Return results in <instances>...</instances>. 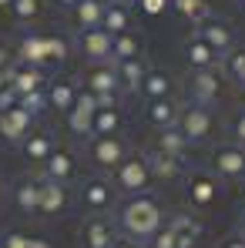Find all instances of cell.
Returning <instances> with one entry per match:
<instances>
[{
	"label": "cell",
	"instance_id": "f907efd6",
	"mask_svg": "<svg viewBox=\"0 0 245 248\" xmlns=\"http://www.w3.org/2000/svg\"><path fill=\"white\" fill-rule=\"evenodd\" d=\"M98 3H104V7H108V3H111V0H98Z\"/></svg>",
	"mask_w": 245,
	"mask_h": 248
},
{
	"label": "cell",
	"instance_id": "ffe728a7",
	"mask_svg": "<svg viewBox=\"0 0 245 248\" xmlns=\"http://www.w3.org/2000/svg\"><path fill=\"white\" fill-rule=\"evenodd\" d=\"M17 64H31V67H47V54H44V34H24L17 50H14Z\"/></svg>",
	"mask_w": 245,
	"mask_h": 248
},
{
	"label": "cell",
	"instance_id": "bcb514c9",
	"mask_svg": "<svg viewBox=\"0 0 245 248\" xmlns=\"http://www.w3.org/2000/svg\"><path fill=\"white\" fill-rule=\"evenodd\" d=\"M54 3H57V7H71V10H74V7H78L81 0H54Z\"/></svg>",
	"mask_w": 245,
	"mask_h": 248
},
{
	"label": "cell",
	"instance_id": "30bf717a",
	"mask_svg": "<svg viewBox=\"0 0 245 248\" xmlns=\"http://www.w3.org/2000/svg\"><path fill=\"white\" fill-rule=\"evenodd\" d=\"M31 127H34V118L20 104L10 108V111H0V138L7 144H24V138L31 134Z\"/></svg>",
	"mask_w": 245,
	"mask_h": 248
},
{
	"label": "cell",
	"instance_id": "9a60e30c",
	"mask_svg": "<svg viewBox=\"0 0 245 248\" xmlns=\"http://www.w3.org/2000/svg\"><path fill=\"white\" fill-rule=\"evenodd\" d=\"M81 238H84V248H111L118 242V232H114V225L108 218L94 215V218H87L81 225Z\"/></svg>",
	"mask_w": 245,
	"mask_h": 248
},
{
	"label": "cell",
	"instance_id": "d6a6232c",
	"mask_svg": "<svg viewBox=\"0 0 245 248\" xmlns=\"http://www.w3.org/2000/svg\"><path fill=\"white\" fill-rule=\"evenodd\" d=\"M67 41L61 37V34H44V54H47V64H61V61H67Z\"/></svg>",
	"mask_w": 245,
	"mask_h": 248
},
{
	"label": "cell",
	"instance_id": "d4e9b609",
	"mask_svg": "<svg viewBox=\"0 0 245 248\" xmlns=\"http://www.w3.org/2000/svg\"><path fill=\"white\" fill-rule=\"evenodd\" d=\"M145 101H162V97H171V74H164L158 67H151L141 81V91H138Z\"/></svg>",
	"mask_w": 245,
	"mask_h": 248
},
{
	"label": "cell",
	"instance_id": "4fadbf2b",
	"mask_svg": "<svg viewBox=\"0 0 245 248\" xmlns=\"http://www.w3.org/2000/svg\"><path fill=\"white\" fill-rule=\"evenodd\" d=\"M44 174L47 181H57V185H67L71 178H74V171H78V158H74V151L71 148H54L50 151V158L44 161Z\"/></svg>",
	"mask_w": 245,
	"mask_h": 248
},
{
	"label": "cell",
	"instance_id": "7c38bea8",
	"mask_svg": "<svg viewBox=\"0 0 245 248\" xmlns=\"http://www.w3.org/2000/svg\"><path fill=\"white\" fill-rule=\"evenodd\" d=\"M84 91H91L94 97H104V94L121 97V84H118L114 64H91V71L84 74Z\"/></svg>",
	"mask_w": 245,
	"mask_h": 248
},
{
	"label": "cell",
	"instance_id": "ba28073f",
	"mask_svg": "<svg viewBox=\"0 0 245 248\" xmlns=\"http://www.w3.org/2000/svg\"><path fill=\"white\" fill-rule=\"evenodd\" d=\"M78 47H81V54L91 61V64H111V47H114V37H111L108 31H101V27H94V31H81Z\"/></svg>",
	"mask_w": 245,
	"mask_h": 248
},
{
	"label": "cell",
	"instance_id": "2e32d148",
	"mask_svg": "<svg viewBox=\"0 0 245 248\" xmlns=\"http://www.w3.org/2000/svg\"><path fill=\"white\" fill-rule=\"evenodd\" d=\"M185 195H188V205L195 208H208L215 198H218V185L212 174H188V185H185Z\"/></svg>",
	"mask_w": 245,
	"mask_h": 248
},
{
	"label": "cell",
	"instance_id": "1f68e13d",
	"mask_svg": "<svg viewBox=\"0 0 245 248\" xmlns=\"http://www.w3.org/2000/svg\"><path fill=\"white\" fill-rule=\"evenodd\" d=\"M44 14V0H14L10 3V17L17 24H34Z\"/></svg>",
	"mask_w": 245,
	"mask_h": 248
},
{
	"label": "cell",
	"instance_id": "681fc988",
	"mask_svg": "<svg viewBox=\"0 0 245 248\" xmlns=\"http://www.w3.org/2000/svg\"><path fill=\"white\" fill-rule=\"evenodd\" d=\"M10 3H14V0H0V10H10Z\"/></svg>",
	"mask_w": 245,
	"mask_h": 248
},
{
	"label": "cell",
	"instance_id": "83f0119b",
	"mask_svg": "<svg viewBox=\"0 0 245 248\" xmlns=\"http://www.w3.org/2000/svg\"><path fill=\"white\" fill-rule=\"evenodd\" d=\"M101 31H108L111 37H118V34H124V31H131V14H128L124 3H108V7H104Z\"/></svg>",
	"mask_w": 245,
	"mask_h": 248
},
{
	"label": "cell",
	"instance_id": "5bb4252c",
	"mask_svg": "<svg viewBox=\"0 0 245 248\" xmlns=\"http://www.w3.org/2000/svg\"><path fill=\"white\" fill-rule=\"evenodd\" d=\"M67 205H71L67 185H57V181L41 178V205H37V215H44V218H57L61 211H67Z\"/></svg>",
	"mask_w": 245,
	"mask_h": 248
},
{
	"label": "cell",
	"instance_id": "cb8c5ba5",
	"mask_svg": "<svg viewBox=\"0 0 245 248\" xmlns=\"http://www.w3.org/2000/svg\"><path fill=\"white\" fill-rule=\"evenodd\" d=\"M57 144H54V138L47 134V131H37V134H27L24 138V144H20V151H24V158L31 161V165H44L47 158H50V151H54Z\"/></svg>",
	"mask_w": 245,
	"mask_h": 248
},
{
	"label": "cell",
	"instance_id": "277c9868",
	"mask_svg": "<svg viewBox=\"0 0 245 248\" xmlns=\"http://www.w3.org/2000/svg\"><path fill=\"white\" fill-rule=\"evenodd\" d=\"M222 94V74L218 71H192L188 78V101L198 108H212Z\"/></svg>",
	"mask_w": 245,
	"mask_h": 248
},
{
	"label": "cell",
	"instance_id": "e575fe53",
	"mask_svg": "<svg viewBox=\"0 0 245 248\" xmlns=\"http://www.w3.org/2000/svg\"><path fill=\"white\" fill-rule=\"evenodd\" d=\"M229 61H225V67H229V78L232 81H239L245 87V47H239V50H232V54H225Z\"/></svg>",
	"mask_w": 245,
	"mask_h": 248
},
{
	"label": "cell",
	"instance_id": "4dcf8cb0",
	"mask_svg": "<svg viewBox=\"0 0 245 248\" xmlns=\"http://www.w3.org/2000/svg\"><path fill=\"white\" fill-rule=\"evenodd\" d=\"M134 57H141V41L131 34V31H124L114 37V47H111V64H118V61H134Z\"/></svg>",
	"mask_w": 245,
	"mask_h": 248
},
{
	"label": "cell",
	"instance_id": "b9f144b4",
	"mask_svg": "<svg viewBox=\"0 0 245 248\" xmlns=\"http://www.w3.org/2000/svg\"><path fill=\"white\" fill-rule=\"evenodd\" d=\"M17 64V57H14V50L7 47V44H0V74H10V67Z\"/></svg>",
	"mask_w": 245,
	"mask_h": 248
},
{
	"label": "cell",
	"instance_id": "816d5d0a",
	"mask_svg": "<svg viewBox=\"0 0 245 248\" xmlns=\"http://www.w3.org/2000/svg\"><path fill=\"white\" fill-rule=\"evenodd\" d=\"M0 202H3V185H0Z\"/></svg>",
	"mask_w": 245,
	"mask_h": 248
},
{
	"label": "cell",
	"instance_id": "74e56055",
	"mask_svg": "<svg viewBox=\"0 0 245 248\" xmlns=\"http://www.w3.org/2000/svg\"><path fill=\"white\" fill-rule=\"evenodd\" d=\"M229 131H232V144L245 148V111H235V114H232V124H229Z\"/></svg>",
	"mask_w": 245,
	"mask_h": 248
},
{
	"label": "cell",
	"instance_id": "e0dca14e",
	"mask_svg": "<svg viewBox=\"0 0 245 248\" xmlns=\"http://www.w3.org/2000/svg\"><path fill=\"white\" fill-rule=\"evenodd\" d=\"M10 87L24 97V94L44 91V87H47V78H44L41 67H31V64H14V67H10Z\"/></svg>",
	"mask_w": 245,
	"mask_h": 248
},
{
	"label": "cell",
	"instance_id": "11a10c76",
	"mask_svg": "<svg viewBox=\"0 0 245 248\" xmlns=\"http://www.w3.org/2000/svg\"><path fill=\"white\" fill-rule=\"evenodd\" d=\"M242 208H245V205H242Z\"/></svg>",
	"mask_w": 245,
	"mask_h": 248
},
{
	"label": "cell",
	"instance_id": "ab89813d",
	"mask_svg": "<svg viewBox=\"0 0 245 248\" xmlns=\"http://www.w3.org/2000/svg\"><path fill=\"white\" fill-rule=\"evenodd\" d=\"M17 104H20V94L7 84V87L0 91V111H10V108H17Z\"/></svg>",
	"mask_w": 245,
	"mask_h": 248
},
{
	"label": "cell",
	"instance_id": "f35d334b",
	"mask_svg": "<svg viewBox=\"0 0 245 248\" xmlns=\"http://www.w3.org/2000/svg\"><path fill=\"white\" fill-rule=\"evenodd\" d=\"M0 245H3V248H27V245H31V235H24V232H14V228H10V232H3V235H0Z\"/></svg>",
	"mask_w": 245,
	"mask_h": 248
},
{
	"label": "cell",
	"instance_id": "603a6c76",
	"mask_svg": "<svg viewBox=\"0 0 245 248\" xmlns=\"http://www.w3.org/2000/svg\"><path fill=\"white\" fill-rule=\"evenodd\" d=\"M114 71H118L121 94H134V91H141V81H145V74H148V67H145L141 57H134V61H118Z\"/></svg>",
	"mask_w": 245,
	"mask_h": 248
},
{
	"label": "cell",
	"instance_id": "5b68a950",
	"mask_svg": "<svg viewBox=\"0 0 245 248\" xmlns=\"http://www.w3.org/2000/svg\"><path fill=\"white\" fill-rule=\"evenodd\" d=\"M114 185L108 178H87L81 185V205L91 211V215H104L114 208Z\"/></svg>",
	"mask_w": 245,
	"mask_h": 248
},
{
	"label": "cell",
	"instance_id": "8d00e7d4",
	"mask_svg": "<svg viewBox=\"0 0 245 248\" xmlns=\"http://www.w3.org/2000/svg\"><path fill=\"white\" fill-rule=\"evenodd\" d=\"M148 248H178V235H175V228L164 221L162 228L151 235V242H148Z\"/></svg>",
	"mask_w": 245,
	"mask_h": 248
},
{
	"label": "cell",
	"instance_id": "7dc6e473",
	"mask_svg": "<svg viewBox=\"0 0 245 248\" xmlns=\"http://www.w3.org/2000/svg\"><path fill=\"white\" fill-rule=\"evenodd\" d=\"M235 235H239V238H245V215L239 218V228H235Z\"/></svg>",
	"mask_w": 245,
	"mask_h": 248
},
{
	"label": "cell",
	"instance_id": "c3c4849f",
	"mask_svg": "<svg viewBox=\"0 0 245 248\" xmlns=\"http://www.w3.org/2000/svg\"><path fill=\"white\" fill-rule=\"evenodd\" d=\"M7 84H10V74H0V91H3Z\"/></svg>",
	"mask_w": 245,
	"mask_h": 248
},
{
	"label": "cell",
	"instance_id": "52a82bcc",
	"mask_svg": "<svg viewBox=\"0 0 245 248\" xmlns=\"http://www.w3.org/2000/svg\"><path fill=\"white\" fill-rule=\"evenodd\" d=\"M94 114H98V97H94L91 91H78L74 108L64 114V118H67V131H71V134H78V138H91Z\"/></svg>",
	"mask_w": 245,
	"mask_h": 248
},
{
	"label": "cell",
	"instance_id": "d590c367",
	"mask_svg": "<svg viewBox=\"0 0 245 248\" xmlns=\"http://www.w3.org/2000/svg\"><path fill=\"white\" fill-rule=\"evenodd\" d=\"M20 108H24L31 118L44 114V111H47V87H44V91H34V94H24V97H20Z\"/></svg>",
	"mask_w": 245,
	"mask_h": 248
},
{
	"label": "cell",
	"instance_id": "ee69618b",
	"mask_svg": "<svg viewBox=\"0 0 245 248\" xmlns=\"http://www.w3.org/2000/svg\"><path fill=\"white\" fill-rule=\"evenodd\" d=\"M27 248H54V245H50L47 238H31V245H27Z\"/></svg>",
	"mask_w": 245,
	"mask_h": 248
},
{
	"label": "cell",
	"instance_id": "f6af8a7d",
	"mask_svg": "<svg viewBox=\"0 0 245 248\" xmlns=\"http://www.w3.org/2000/svg\"><path fill=\"white\" fill-rule=\"evenodd\" d=\"M111 248H138V245H134L131 238H118V242H114V245H111Z\"/></svg>",
	"mask_w": 245,
	"mask_h": 248
},
{
	"label": "cell",
	"instance_id": "44dd1931",
	"mask_svg": "<svg viewBox=\"0 0 245 248\" xmlns=\"http://www.w3.org/2000/svg\"><path fill=\"white\" fill-rule=\"evenodd\" d=\"M14 205L24 215H37V205H41V178H20L14 185Z\"/></svg>",
	"mask_w": 245,
	"mask_h": 248
},
{
	"label": "cell",
	"instance_id": "484cf974",
	"mask_svg": "<svg viewBox=\"0 0 245 248\" xmlns=\"http://www.w3.org/2000/svg\"><path fill=\"white\" fill-rule=\"evenodd\" d=\"M192 144L185 141V134L178 131V127H164V131H158V138H155V151H162V155H168V158H185V151H188Z\"/></svg>",
	"mask_w": 245,
	"mask_h": 248
},
{
	"label": "cell",
	"instance_id": "ac0fdd59",
	"mask_svg": "<svg viewBox=\"0 0 245 248\" xmlns=\"http://www.w3.org/2000/svg\"><path fill=\"white\" fill-rule=\"evenodd\" d=\"M178 114H181V108H178L171 97L148 101V104H145V121L155 124L158 131H164V127H175V124H178Z\"/></svg>",
	"mask_w": 245,
	"mask_h": 248
},
{
	"label": "cell",
	"instance_id": "f5cc1de1",
	"mask_svg": "<svg viewBox=\"0 0 245 248\" xmlns=\"http://www.w3.org/2000/svg\"><path fill=\"white\" fill-rule=\"evenodd\" d=\"M242 181H245V174H242Z\"/></svg>",
	"mask_w": 245,
	"mask_h": 248
},
{
	"label": "cell",
	"instance_id": "7402d4cb",
	"mask_svg": "<svg viewBox=\"0 0 245 248\" xmlns=\"http://www.w3.org/2000/svg\"><path fill=\"white\" fill-rule=\"evenodd\" d=\"M185 61L192 64V71H218V61H222V57H218L205 41L192 37V41L185 44Z\"/></svg>",
	"mask_w": 245,
	"mask_h": 248
},
{
	"label": "cell",
	"instance_id": "60d3db41",
	"mask_svg": "<svg viewBox=\"0 0 245 248\" xmlns=\"http://www.w3.org/2000/svg\"><path fill=\"white\" fill-rule=\"evenodd\" d=\"M168 3H171V0H141V10H145L148 17H158V14L168 10Z\"/></svg>",
	"mask_w": 245,
	"mask_h": 248
},
{
	"label": "cell",
	"instance_id": "6da1fadb",
	"mask_svg": "<svg viewBox=\"0 0 245 248\" xmlns=\"http://www.w3.org/2000/svg\"><path fill=\"white\" fill-rule=\"evenodd\" d=\"M164 225V211L155 198L148 195H134L128 198L118 211V228H121V238H131L134 245H148L151 235Z\"/></svg>",
	"mask_w": 245,
	"mask_h": 248
},
{
	"label": "cell",
	"instance_id": "f546056e",
	"mask_svg": "<svg viewBox=\"0 0 245 248\" xmlns=\"http://www.w3.org/2000/svg\"><path fill=\"white\" fill-rule=\"evenodd\" d=\"M101 17H104V3H98V0H81V3L74 7V24H78L81 31L101 27Z\"/></svg>",
	"mask_w": 245,
	"mask_h": 248
},
{
	"label": "cell",
	"instance_id": "db71d44e",
	"mask_svg": "<svg viewBox=\"0 0 245 248\" xmlns=\"http://www.w3.org/2000/svg\"><path fill=\"white\" fill-rule=\"evenodd\" d=\"M0 248H3V245H0Z\"/></svg>",
	"mask_w": 245,
	"mask_h": 248
},
{
	"label": "cell",
	"instance_id": "9c48e42d",
	"mask_svg": "<svg viewBox=\"0 0 245 248\" xmlns=\"http://www.w3.org/2000/svg\"><path fill=\"white\" fill-rule=\"evenodd\" d=\"M212 171L218 178H242L245 174V148H239V144H218L212 151Z\"/></svg>",
	"mask_w": 245,
	"mask_h": 248
},
{
	"label": "cell",
	"instance_id": "836d02e7",
	"mask_svg": "<svg viewBox=\"0 0 245 248\" xmlns=\"http://www.w3.org/2000/svg\"><path fill=\"white\" fill-rule=\"evenodd\" d=\"M171 7H175L181 17L195 20V24L208 20V7H205V0H171Z\"/></svg>",
	"mask_w": 245,
	"mask_h": 248
},
{
	"label": "cell",
	"instance_id": "7a4b0ae2",
	"mask_svg": "<svg viewBox=\"0 0 245 248\" xmlns=\"http://www.w3.org/2000/svg\"><path fill=\"white\" fill-rule=\"evenodd\" d=\"M114 191H121L128 198H134V195H145L148 191V185H151V171L145 165V158H134V155H128L121 165L114 168Z\"/></svg>",
	"mask_w": 245,
	"mask_h": 248
},
{
	"label": "cell",
	"instance_id": "d6986e66",
	"mask_svg": "<svg viewBox=\"0 0 245 248\" xmlns=\"http://www.w3.org/2000/svg\"><path fill=\"white\" fill-rule=\"evenodd\" d=\"M78 84L74 81H50L47 84V111H61V114H67L71 108H74V101H78Z\"/></svg>",
	"mask_w": 245,
	"mask_h": 248
},
{
	"label": "cell",
	"instance_id": "3957f363",
	"mask_svg": "<svg viewBox=\"0 0 245 248\" xmlns=\"http://www.w3.org/2000/svg\"><path fill=\"white\" fill-rule=\"evenodd\" d=\"M175 127L185 134L188 144H202V141L212 138V131H215V114H212V108L188 104V108H181V114H178V124H175Z\"/></svg>",
	"mask_w": 245,
	"mask_h": 248
},
{
	"label": "cell",
	"instance_id": "4316f807",
	"mask_svg": "<svg viewBox=\"0 0 245 248\" xmlns=\"http://www.w3.org/2000/svg\"><path fill=\"white\" fill-rule=\"evenodd\" d=\"M145 165L151 171V178H158V181H175V178L181 174V161H178V158H168L162 151L145 155Z\"/></svg>",
	"mask_w": 245,
	"mask_h": 248
},
{
	"label": "cell",
	"instance_id": "f1b7e54d",
	"mask_svg": "<svg viewBox=\"0 0 245 248\" xmlns=\"http://www.w3.org/2000/svg\"><path fill=\"white\" fill-rule=\"evenodd\" d=\"M121 131V111L118 108H101L94 114V124H91V138H114Z\"/></svg>",
	"mask_w": 245,
	"mask_h": 248
},
{
	"label": "cell",
	"instance_id": "8992f818",
	"mask_svg": "<svg viewBox=\"0 0 245 248\" xmlns=\"http://www.w3.org/2000/svg\"><path fill=\"white\" fill-rule=\"evenodd\" d=\"M87 155H91V161H94L98 168L114 171V168L121 165L124 158H128V144H124L118 134H114V138H91Z\"/></svg>",
	"mask_w": 245,
	"mask_h": 248
},
{
	"label": "cell",
	"instance_id": "7bdbcfd3",
	"mask_svg": "<svg viewBox=\"0 0 245 248\" xmlns=\"http://www.w3.org/2000/svg\"><path fill=\"white\" fill-rule=\"evenodd\" d=\"M222 248H245V238H239V235H235V238H229V242H222Z\"/></svg>",
	"mask_w": 245,
	"mask_h": 248
},
{
	"label": "cell",
	"instance_id": "8fae6325",
	"mask_svg": "<svg viewBox=\"0 0 245 248\" xmlns=\"http://www.w3.org/2000/svg\"><path fill=\"white\" fill-rule=\"evenodd\" d=\"M195 37L205 41L215 54H218V57L235 50V34H232V27H229V24H222V20H212V17L198 24V34H195Z\"/></svg>",
	"mask_w": 245,
	"mask_h": 248
}]
</instances>
